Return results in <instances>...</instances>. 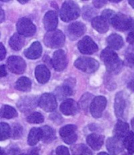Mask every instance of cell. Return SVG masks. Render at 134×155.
<instances>
[{
    "instance_id": "1",
    "label": "cell",
    "mask_w": 134,
    "mask_h": 155,
    "mask_svg": "<svg viewBox=\"0 0 134 155\" xmlns=\"http://www.w3.org/2000/svg\"><path fill=\"white\" fill-rule=\"evenodd\" d=\"M100 58L105 64L107 71L111 74H118L123 66L122 61L119 59L117 53L113 49L106 48L100 54Z\"/></svg>"
},
{
    "instance_id": "2",
    "label": "cell",
    "mask_w": 134,
    "mask_h": 155,
    "mask_svg": "<svg viewBox=\"0 0 134 155\" xmlns=\"http://www.w3.org/2000/svg\"><path fill=\"white\" fill-rule=\"evenodd\" d=\"M80 15V8L73 1H66L61 6L60 16L63 21L69 22L77 19Z\"/></svg>"
},
{
    "instance_id": "3",
    "label": "cell",
    "mask_w": 134,
    "mask_h": 155,
    "mask_svg": "<svg viewBox=\"0 0 134 155\" xmlns=\"http://www.w3.org/2000/svg\"><path fill=\"white\" fill-rule=\"evenodd\" d=\"M65 42V36L62 31L59 30H53L48 31L44 37V43L49 48L57 49L64 45Z\"/></svg>"
},
{
    "instance_id": "4",
    "label": "cell",
    "mask_w": 134,
    "mask_h": 155,
    "mask_svg": "<svg viewBox=\"0 0 134 155\" xmlns=\"http://www.w3.org/2000/svg\"><path fill=\"white\" fill-rule=\"evenodd\" d=\"M74 65L76 68L85 73H93L99 68V63L93 58L81 57L75 61Z\"/></svg>"
},
{
    "instance_id": "5",
    "label": "cell",
    "mask_w": 134,
    "mask_h": 155,
    "mask_svg": "<svg viewBox=\"0 0 134 155\" xmlns=\"http://www.w3.org/2000/svg\"><path fill=\"white\" fill-rule=\"evenodd\" d=\"M131 21L132 18H129L123 13H115V15L111 21V23L116 30L126 31L130 28Z\"/></svg>"
},
{
    "instance_id": "6",
    "label": "cell",
    "mask_w": 134,
    "mask_h": 155,
    "mask_svg": "<svg viewBox=\"0 0 134 155\" xmlns=\"http://www.w3.org/2000/svg\"><path fill=\"white\" fill-rule=\"evenodd\" d=\"M17 31L20 35L26 37L34 35L35 33L36 28L35 25L28 18H21L17 23Z\"/></svg>"
},
{
    "instance_id": "7",
    "label": "cell",
    "mask_w": 134,
    "mask_h": 155,
    "mask_svg": "<svg viewBox=\"0 0 134 155\" xmlns=\"http://www.w3.org/2000/svg\"><path fill=\"white\" fill-rule=\"evenodd\" d=\"M7 66L10 71L14 74H23L26 69V63L24 59L17 56H12L7 60Z\"/></svg>"
},
{
    "instance_id": "8",
    "label": "cell",
    "mask_w": 134,
    "mask_h": 155,
    "mask_svg": "<svg viewBox=\"0 0 134 155\" xmlns=\"http://www.w3.org/2000/svg\"><path fill=\"white\" fill-rule=\"evenodd\" d=\"M60 135L64 143L72 144L75 142L78 138L77 127L74 125H68L60 129Z\"/></svg>"
},
{
    "instance_id": "9",
    "label": "cell",
    "mask_w": 134,
    "mask_h": 155,
    "mask_svg": "<svg viewBox=\"0 0 134 155\" xmlns=\"http://www.w3.org/2000/svg\"><path fill=\"white\" fill-rule=\"evenodd\" d=\"M39 100V107L46 112L53 111L57 107L56 97L52 93H44Z\"/></svg>"
},
{
    "instance_id": "10",
    "label": "cell",
    "mask_w": 134,
    "mask_h": 155,
    "mask_svg": "<svg viewBox=\"0 0 134 155\" xmlns=\"http://www.w3.org/2000/svg\"><path fill=\"white\" fill-rule=\"evenodd\" d=\"M78 48L82 54H93L98 50V46L90 37L85 36L78 43Z\"/></svg>"
},
{
    "instance_id": "11",
    "label": "cell",
    "mask_w": 134,
    "mask_h": 155,
    "mask_svg": "<svg viewBox=\"0 0 134 155\" xmlns=\"http://www.w3.org/2000/svg\"><path fill=\"white\" fill-rule=\"evenodd\" d=\"M106 105H107V100L105 97L102 96L95 97L89 108L92 116L96 118L101 117L103 111L106 107Z\"/></svg>"
},
{
    "instance_id": "12",
    "label": "cell",
    "mask_w": 134,
    "mask_h": 155,
    "mask_svg": "<svg viewBox=\"0 0 134 155\" xmlns=\"http://www.w3.org/2000/svg\"><path fill=\"white\" fill-rule=\"evenodd\" d=\"M51 64L57 71H61L66 68L68 61H67L66 54L64 50L59 49L53 53V58L51 60Z\"/></svg>"
},
{
    "instance_id": "13",
    "label": "cell",
    "mask_w": 134,
    "mask_h": 155,
    "mask_svg": "<svg viewBox=\"0 0 134 155\" xmlns=\"http://www.w3.org/2000/svg\"><path fill=\"white\" fill-rule=\"evenodd\" d=\"M39 100H38V98L35 96L23 97L19 102L17 103V107L21 112L27 113L35 109L39 104Z\"/></svg>"
},
{
    "instance_id": "14",
    "label": "cell",
    "mask_w": 134,
    "mask_h": 155,
    "mask_svg": "<svg viewBox=\"0 0 134 155\" xmlns=\"http://www.w3.org/2000/svg\"><path fill=\"white\" fill-rule=\"evenodd\" d=\"M85 32V26L81 22H75L68 27L67 33L72 40H75Z\"/></svg>"
},
{
    "instance_id": "15",
    "label": "cell",
    "mask_w": 134,
    "mask_h": 155,
    "mask_svg": "<svg viewBox=\"0 0 134 155\" xmlns=\"http://www.w3.org/2000/svg\"><path fill=\"white\" fill-rule=\"evenodd\" d=\"M106 147L112 154L118 155L119 153L122 151L125 147L122 140L114 136V137H111L107 140Z\"/></svg>"
},
{
    "instance_id": "16",
    "label": "cell",
    "mask_w": 134,
    "mask_h": 155,
    "mask_svg": "<svg viewBox=\"0 0 134 155\" xmlns=\"http://www.w3.org/2000/svg\"><path fill=\"white\" fill-rule=\"evenodd\" d=\"M126 107V99L123 92H119L115 96V111L118 117H122Z\"/></svg>"
},
{
    "instance_id": "17",
    "label": "cell",
    "mask_w": 134,
    "mask_h": 155,
    "mask_svg": "<svg viewBox=\"0 0 134 155\" xmlns=\"http://www.w3.org/2000/svg\"><path fill=\"white\" fill-rule=\"evenodd\" d=\"M58 25L57 13L54 11H48L45 13L43 18V25L45 30L51 31L56 30Z\"/></svg>"
},
{
    "instance_id": "18",
    "label": "cell",
    "mask_w": 134,
    "mask_h": 155,
    "mask_svg": "<svg viewBox=\"0 0 134 155\" xmlns=\"http://www.w3.org/2000/svg\"><path fill=\"white\" fill-rule=\"evenodd\" d=\"M60 109L64 115H74L79 110V104L75 100L68 99L61 104Z\"/></svg>"
},
{
    "instance_id": "19",
    "label": "cell",
    "mask_w": 134,
    "mask_h": 155,
    "mask_svg": "<svg viewBox=\"0 0 134 155\" xmlns=\"http://www.w3.org/2000/svg\"><path fill=\"white\" fill-rule=\"evenodd\" d=\"M35 73L36 79L39 83H46L50 78V72L47 67H45V65L41 64L36 67Z\"/></svg>"
},
{
    "instance_id": "20",
    "label": "cell",
    "mask_w": 134,
    "mask_h": 155,
    "mask_svg": "<svg viewBox=\"0 0 134 155\" xmlns=\"http://www.w3.org/2000/svg\"><path fill=\"white\" fill-rule=\"evenodd\" d=\"M42 45L39 42H35L32 44L28 49L25 51V55L27 58L35 60L41 57Z\"/></svg>"
},
{
    "instance_id": "21",
    "label": "cell",
    "mask_w": 134,
    "mask_h": 155,
    "mask_svg": "<svg viewBox=\"0 0 134 155\" xmlns=\"http://www.w3.org/2000/svg\"><path fill=\"white\" fill-rule=\"evenodd\" d=\"M104 139V136L101 135L93 133V134H90L87 136L86 141L87 143L89 144V146L92 149H93L94 150H98L103 146Z\"/></svg>"
},
{
    "instance_id": "22",
    "label": "cell",
    "mask_w": 134,
    "mask_h": 155,
    "mask_svg": "<svg viewBox=\"0 0 134 155\" xmlns=\"http://www.w3.org/2000/svg\"><path fill=\"white\" fill-rule=\"evenodd\" d=\"M129 132V125L127 123L124 122L122 121H118L114 129V134L115 137L120 139V140H124V138L128 135Z\"/></svg>"
},
{
    "instance_id": "23",
    "label": "cell",
    "mask_w": 134,
    "mask_h": 155,
    "mask_svg": "<svg viewBox=\"0 0 134 155\" xmlns=\"http://www.w3.org/2000/svg\"><path fill=\"white\" fill-rule=\"evenodd\" d=\"M9 44H10V47L13 50L19 51L25 45V39L24 38V36L20 35L19 33H16L10 38V41H9Z\"/></svg>"
},
{
    "instance_id": "24",
    "label": "cell",
    "mask_w": 134,
    "mask_h": 155,
    "mask_svg": "<svg viewBox=\"0 0 134 155\" xmlns=\"http://www.w3.org/2000/svg\"><path fill=\"white\" fill-rule=\"evenodd\" d=\"M92 26L100 33H105L108 31V24L103 17H96L92 21Z\"/></svg>"
},
{
    "instance_id": "25",
    "label": "cell",
    "mask_w": 134,
    "mask_h": 155,
    "mask_svg": "<svg viewBox=\"0 0 134 155\" xmlns=\"http://www.w3.org/2000/svg\"><path fill=\"white\" fill-rule=\"evenodd\" d=\"M107 42L110 49H119L123 46V39L121 36L118 34H112L107 38Z\"/></svg>"
},
{
    "instance_id": "26",
    "label": "cell",
    "mask_w": 134,
    "mask_h": 155,
    "mask_svg": "<svg viewBox=\"0 0 134 155\" xmlns=\"http://www.w3.org/2000/svg\"><path fill=\"white\" fill-rule=\"evenodd\" d=\"M42 142L45 143H49L53 142V140L56 138V135H55V131L52 129L51 127L45 126L42 127Z\"/></svg>"
},
{
    "instance_id": "27",
    "label": "cell",
    "mask_w": 134,
    "mask_h": 155,
    "mask_svg": "<svg viewBox=\"0 0 134 155\" xmlns=\"http://www.w3.org/2000/svg\"><path fill=\"white\" fill-rule=\"evenodd\" d=\"M15 87L17 90L28 92L32 89V81L27 77H21L16 82Z\"/></svg>"
},
{
    "instance_id": "28",
    "label": "cell",
    "mask_w": 134,
    "mask_h": 155,
    "mask_svg": "<svg viewBox=\"0 0 134 155\" xmlns=\"http://www.w3.org/2000/svg\"><path fill=\"white\" fill-rule=\"evenodd\" d=\"M42 138L41 128H33L31 129L28 138V143L30 146H35L38 143L40 139Z\"/></svg>"
},
{
    "instance_id": "29",
    "label": "cell",
    "mask_w": 134,
    "mask_h": 155,
    "mask_svg": "<svg viewBox=\"0 0 134 155\" xmlns=\"http://www.w3.org/2000/svg\"><path fill=\"white\" fill-rule=\"evenodd\" d=\"M93 96L90 93H85L81 97L79 100V106L84 112H87L89 107L90 108L91 104L93 100Z\"/></svg>"
},
{
    "instance_id": "30",
    "label": "cell",
    "mask_w": 134,
    "mask_h": 155,
    "mask_svg": "<svg viewBox=\"0 0 134 155\" xmlns=\"http://www.w3.org/2000/svg\"><path fill=\"white\" fill-rule=\"evenodd\" d=\"M55 91H56V96H57V97L61 100L70 97L73 93V90H72V88L66 85L57 87Z\"/></svg>"
},
{
    "instance_id": "31",
    "label": "cell",
    "mask_w": 134,
    "mask_h": 155,
    "mask_svg": "<svg viewBox=\"0 0 134 155\" xmlns=\"http://www.w3.org/2000/svg\"><path fill=\"white\" fill-rule=\"evenodd\" d=\"M72 155H93L89 148L84 144H78L72 147Z\"/></svg>"
},
{
    "instance_id": "32",
    "label": "cell",
    "mask_w": 134,
    "mask_h": 155,
    "mask_svg": "<svg viewBox=\"0 0 134 155\" xmlns=\"http://www.w3.org/2000/svg\"><path fill=\"white\" fill-rule=\"evenodd\" d=\"M17 116V110L9 105H4L1 108V117H2L6 118V119H10V118L15 117Z\"/></svg>"
},
{
    "instance_id": "33",
    "label": "cell",
    "mask_w": 134,
    "mask_h": 155,
    "mask_svg": "<svg viewBox=\"0 0 134 155\" xmlns=\"http://www.w3.org/2000/svg\"><path fill=\"white\" fill-rule=\"evenodd\" d=\"M123 144L125 148L127 150L129 153H134V133L129 132L123 140Z\"/></svg>"
},
{
    "instance_id": "34",
    "label": "cell",
    "mask_w": 134,
    "mask_h": 155,
    "mask_svg": "<svg viewBox=\"0 0 134 155\" xmlns=\"http://www.w3.org/2000/svg\"><path fill=\"white\" fill-rule=\"evenodd\" d=\"M82 14L83 19H85V21H91V20L93 21L96 17L95 16H96V13L90 6H85L82 8Z\"/></svg>"
},
{
    "instance_id": "35",
    "label": "cell",
    "mask_w": 134,
    "mask_h": 155,
    "mask_svg": "<svg viewBox=\"0 0 134 155\" xmlns=\"http://www.w3.org/2000/svg\"><path fill=\"white\" fill-rule=\"evenodd\" d=\"M27 121L31 124H40L44 121V117L39 112H35L27 117Z\"/></svg>"
},
{
    "instance_id": "36",
    "label": "cell",
    "mask_w": 134,
    "mask_h": 155,
    "mask_svg": "<svg viewBox=\"0 0 134 155\" xmlns=\"http://www.w3.org/2000/svg\"><path fill=\"white\" fill-rule=\"evenodd\" d=\"M1 141H3V140H6L10 136L11 134V131H10V128L8 124L5 122L1 123Z\"/></svg>"
},
{
    "instance_id": "37",
    "label": "cell",
    "mask_w": 134,
    "mask_h": 155,
    "mask_svg": "<svg viewBox=\"0 0 134 155\" xmlns=\"http://www.w3.org/2000/svg\"><path fill=\"white\" fill-rule=\"evenodd\" d=\"M23 135V128L19 124H14L13 126V131H12V136L13 139L17 140L20 139Z\"/></svg>"
},
{
    "instance_id": "38",
    "label": "cell",
    "mask_w": 134,
    "mask_h": 155,
    "mask_svg": "<svg viewBox=\"0 0 134 155\" xmlns=\"http://www.w3.org/2000/svg\"><path fill=\"white\" fill-rule=\"evenodd\" d=\"M126 64L130 68H134V47L131 49V51L127 53L125 56Z\"/></svg>"
},
{
    "instance_id": "39",
    "label": "cell",
    "mask_w": 134,
    "mask_h": 155,
    "mask_svg": "<svg viewBox=\"0 0 134 155\" xmlns=\"http://www.w3.org/2000/svg\"><path fill=\"white\" fill-rule=\"evenodd\" d=\"M115 15V13H114L112 10H109V9H108V10H105L104 12H103L102 16H101V17H104V19L108 21H108L111 22V21H112V19L113 18V17Z\"/></svg>"
},
{
    "instance_id": "40",
    "label": "cell",
    "mask_w": 134,
    "mask_h": 155,
    "mask_svg": "<svg viewBox=\"0 0 134 155\" xmlns=\"http://www.w3.org/2000/svg\"><path fill=\"white\" fill-rule=\"evenodd\" d=\"M56 153L57 155H70L68 149L64 146H59L56 150Z\"/></svg>"
},
{
    "instance_id": "41",
    "label": "cell",
    "mask_w": 134,
    "mask_h": 155,
    "mask_svg": "<svg viewBox=\"0 0 134 155\" xmlns=\"http://www.w3.org/2000/svg\"><path fill=\"white\" fill-rule=\"evenodd\" d=\"M49 118L51 120H53L54 122L57 123V124H61V122L62 121V117L60 114H53L49 116Z\"/></svg>"
},
{
    "instance_id": "42",
    "label": "cell",
    "mask_w": 134,
    "mask_h": 155,
    "mask_svg": "<svg viewBox=\"0 0 134 155\" xmlns=\"http://www.w3.org/2000/svg\"><path fill=\"white\" fill-rule=\"evenodd\" d=\"M93 3L95 7L96 8H101L107 3V1L105 0H95V1H93Z\"/></svg>"
},
{
    "instance_id": "43",
    "label": "cell",
    "mask_w": 134,
    "mask_h": 155,
    "mask_svg": "<svg viewBox=\"0 0 134 155\" xmlns=\"http://www.w3.org/2000/svg\"><path fill=\"white\" fill-rule=\"evenodd\" d=\"M20 153V149L17 147H12L9 150L8 154L9 155H18Z\"/></svg>"
},
{
    "instance_id": "44",
    "label": "cell",
    "mask_w": 134,
    "mask_h": 155,
    "mask_svg": "<svg viewBox=\"0 0 134 155\" xmlns=\"http://www.w3.org/2000/svg\"><path fill=\"white\" fill-rule=\"evenodd\" d=\"M6 53V49H5L3 44L1 43V45H0V60H1V61H2V60L5 58Z\"/></svg>"
},
{
    "instance_id": "45",
    "label": "cell",
    "mask_w": 134,
    "mask_h": 155,
    "mask_svg": "<svg viewBox=\"0 0 134 155\" xmlns=\"http://www.w3.org/2000/svg\"><path fill=\"white\" fill-rule=\"evenodd\" d=\"M21 155H39V149L38 148H33V149H31L30 150L27 152V153H24Z\"/></svg>"
},
{
    "instance_id": "46",
    "label": "cell",
    "mask_w": 134,
    "mask_h": 155,
    "mask_svg": "<svg viewBox=\"0 0 134 155\" xmlns=\"http://www.w3.org/2000/svg\"><path fill=\"white\" fill-rule=\"evenodd\" d=\"M127 42L129 43L132 44L134 42V31H130L127 36Z\"/></svg>"
},
{
    "instance_id": "47",
    "label": "cell",
    "mask_w": 134,
    "mask_h": 155,
    "mask_svg": "<svg viewBox=\"0 0 134 155\" xmlns=\"http://www.w3.org/2000/svg\"><path fill=\"white\" fill-rule=\"evenodd\" d=\"M7 74L6 73V68L4 65H2V66L0 67V76L1 77H4V76H6Z\"/></svg>"
},
{
    "instance_id": "48",
    "label": "cell",
    "mask_w": 134,
    "mask_h": 155,
    "mask_svg": "<svg viewBox=\"0 0 134 155\" xmlns=\"http://www.w3.org/2000/svg\"><path fill=\"white\" fill-rule=\"evenodd\" d=\"M128 88L129 89H130L131 91L134 92V80H132V81L129 82Z\"/></svg>"
},
{
    "instance_id": "49",
    "label": "cell",
    "mask_w": 134,
    "mask_h": 155,
    "mask_svg": "<svg viewBox=\"0 0 134 155\" xmlns=\"http://www.w3.org/2000/svg\"><path fill=\"white\" fill-rule=\"evenodd\" d=\"M0 22L2 23V21H4V17H5V15H4V11L2 9H0Z\"/></svg>"
},
{
    "instance_id": "50",
    "label": "cell",
    "mask_w": 134,
    "mask_h": 155,
    "mask_svg": "<svg viewBox=\"0 0 134 155\" xmlns=\"http://www.w3.org/2000/svg\"><path fill=\"white\" fill-rule=\"evenodd\" d=\"M129 31H134V20L132 19L131 21V25H130V28H129Z\"/></svg>"
},
{
    "instance_id": "51",
    "label": "cell",
    "mask_w": 134,
    "mask_h": 155,
    "mask_svg": "<svg viewBox=\"0 0 134 155\" xmlns=\"http://www.w3.org/2000/svg\"><path fill=\"white\" fill-rule=\"evenodd\" d=\"M129 3L130 4V6H132V7L134 8V0H132V1L129 0Z\"/></svg>"
},
{
    "instance_id": "52",
    "label": "cell",
    "mask_w": 134,
    "mask_h": 155,
    "mask_svg": "<svg viewBox=\"0 0 134 155\" xmlns=\"http://www.w3.org/2000/svg\"><path fill=\"white\" fill-rule=\"evenodd\" d=\"M131 125H132V128L134 131V117L132 119V121H131Z\"/></svg>"
},
{
    "instance_id": "53",
    "label": "cell",
    "mask_w": 134,
    "mask_h": 155,
    "mask_svg": "<svg viewBox=\"0 0 134 155\" xmlns=\"http://www.w3.org/2000/svg\"><path fill=\"white\" fill-rule=\"evenodd\" d=\"M18 2H20V3H22V4H25V3H27V2H28V0H25V1H21V0H19Z\"/></svg>"
},
{
    "instance_id": "54",
    "label": "cell",
    "mask_w": 134,
    "mask_h": 155,
    "mask_svg": "<svg viewBox=\"0 0 134 155\" xmlns=\"http://www.w3.org/2000/svg\"><path fill=\"white\" fill-rule=\"evenodd\" d=\"M97 155H110V154H108V153H105V152H101V153H98V154H97Z\"/></svg>"
},
{
    "instance_id": "55",
    "label": "cell",
    "mask_w": 134,
    "mask_h": 155,
    "mask_svg": "<svg viewBox=\"0 0 134 155\" xmlns=\"http://www.w3.org/2000/svg\"><path fill=\"white\" fill-rule=\"evenodd\" d=\"M1 155H6V153H5V151H4L3 150H1Z\"/></svg>"
},
{
    "instance_id": "56",
    "label": "cell",
    "mask_w": 134,
    "mask_h": 155,
    "mask_svg": "<svg viewBox=\"0 0 134 155\" xmlns=\"http://www.w3.org/2000/svg\"><path fill=\"white\" fill-rule=\"evenodd\" d=\"M111 2H115V3H119V2H120V1H115V0H112Z\"/></svg>"
},
{
    "instance_id": "57",
    "label": "cell",
    "mask_w": 134,
    "mask_h": 155,
    "mask_svg": "<svg viewBox=\"0 0 134 155\" xmlns=\"http://www.w3.org/2000/svg\"><path fill=\"white\" fill-rule=\"evenodd\" d=\"M122 155H132V154H131V153H123Z\"/></svg>"
}]
</instances>
